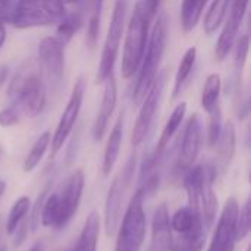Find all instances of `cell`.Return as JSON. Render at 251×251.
Returning <instances> with one entry per match:
<instances>
[{"instance_id": "obj_1", "label": "cell", "mask_w": 251, "mask_h": 251, "mask_svg": "<svg viewBox=\"0 0 251 251\" xmlns=\"http://www.w3.org/2000/svg\"><path fill=\"white\" fill-rule=\"evenodd\" d=\"M84 185L85 175L82 169H76L56 191H50L40 213V225L54 231L65 229L78 212Z\"/></svg>"}, {"instance_id": "obj_2", "label": "cell", "mask_w": 251, "mask_h": 251, "mask_svg": "<svg viewBox=\"0 0 251 251\" xmlns=\"http://www.w3.org/2000/svg\"><path fill=\"white\" fill-rule=\"evenodd\" d=\"M7 97L21 116L37 118L46 106V88L43 84V69L35 59L21 65L7 87Z\"/></svg>"}, {"instance_id": "obj_3", "label": "cell", "mask_w": 251, "mask_h": 251, "mask_svg": "<svg viewBox=\"0 0 251 251\" xmlns=\"http://www.w3.org/2000/svg\"><path fill=\"white\" fill-rule=\"evenodd\" d=\"M213 165H193L184 171V188L188 197V206L196 209L209 231L218 212V197L213 190L216 179Z\"/></svg>"}, {"instance_id": "obj_4", "label": "cell", "mask_w": 251, "mask_h": 251, "mask_svg": "<svg viewBox=\"0 0 251 251\" xmlns=\"http://www.w3.org/2000/svg\"><path fill=\"white\" fill-rule=\"evenodd\" d=\"M166 41H168V19L166 15L162 13L157 16L151 31L149 32L144 57L137 72L138 78L132 94V101L135 106H140V103L147 96L149 90L151 88V85L154 84L159 75V66L165 54Z\"/></svg>"}, {"instance_id": "obj_5", "label": "cell", "mask_w": 251, "mask_h": 251, "mask_svg": "<svg viewBox=\"0 0 251 251\" xmlns=\"http://www.w3.org/2000/svg\"><path fill=\"white\" fill-rule=\"evenodd\" d=\"M151 19L149 18L143 1H137L126 26L125 44H124V54H122V66L121 74L122 78L129 79L132 78L143 62L147 40H149V28Z\"/></svg>"}, {"instance_id": "obj_6", "label": "cell", "mask_w": 251, "mask_h": 251, "mask_svg": "<svg viewBox=\"0 0 251 251\" xmlns=\"http://www.w3.org/2000/svg\"><path fill=\"white\" fill-rule=\"evenodd\" d=\"M169 251H201L206 243L207 229L201 215L191 206L178 209L171 216Z\"/></svg>"}, {"instance_id": "obj_7", "label": "cell", "mask_w": 251, "mask_h": 251, "mask_svg": "<svg viewBox=\"0 0 251 251\" xmlns=\"http://www.w3.org/2000/svg\"><path fill=\"white\" fill-rule=\"evenodd\" d=\"M144 193L137 190L118 226V238L115 251H140L146 238V213H144Z\"/></svg>"}, {"instance_id": "obj_8", "label": "cell", "mask_w": 251, "mask_h": 251, "mask_svg": "<svg viewBox=\"0 0 251 251\" xmlns=\"http://www.w3.org/2000/svg\"><path fill=\"white\" fill-rule=\"evenodd\" d=\"M135 165H137V154L134 151L129 160L126 162L125 168L119 172V175L113 179L112 185L109 187L106 201H104V216H103L104 232L107 237H113L118 231V226L122 218L124 199L132 182Z\"/></svg>"}, {"instance_id": "obj_9", "label": "cell", "mask_w": 251, "mask_h": 251, "mask_svg": "<svg viewBox=\"0 0 251 251\" xmlns=\"http://www.w3.org/2000/svg\"><path fill=\"white\" fill-rule=\"evenodd\" d=\"M126 0H116L109 24V29L106 34L101 57H100V65L97 69L96 75V82L103 84L104 79L113 74V68L119 54V46L121 40L125 31V16H126Z\"/></svg>"}, {"instance_id": "obj_10", "label": "cell", "mask_w": 251, "mask_h": 251, "mask_svg": "<svg viewBox=\"0 0 251 251\" xmlns=\"http://www.w3.org/2000/svg\"><path fill=\"white\" fill-rule=\"evenodd\" d=\"M84 93H85V82H84V78L79 76L72 88V93L69 96V100H68V104L57 122V126H56V131L50 140V159H54L57 156V153L62 150V147L65 146L66 140L69 138L76 121H78V116H79V112H81V107H82V100H84Z\"/></svg>"}, {"instance_id": "obj_11", "label": "cell", "mask_w": 251, "mask_h": 251, "mask_svg": "<svg viewBox=\"0 0 251 251\" xmlns=\"http://www.w3.org/2000/svg\"><path fill=\"white\" fill-rule=\"evenodd\" d=\"M163 85H165V75H157L147 96L140 103V112H138V116H137V121L131 134V143L134 147H138L146 140L147 134L151 129V125L154 122V116L159 107L160 96L163 91Z\"/></svg>"}, {"instance_id": "obj_12", "label": "cell", "mask_w": 251, "mask_h": 251, "mask_svg": "<svg viewBox=\"0 0 251 251\" xmlns=\"http://www.w3.org/2000/svg\"><path fill=\"white\" fill-rule=\"evenodd\" d=\"M240 204L235 197H229L221 212L213 238L207 251H234L237 244V219Z\"/></svg>"}, {"instance_id": "obj_13", "label": "cell", "mask_w": 251, "mask_h": 251, "mask_svg": "<svg viewBox=\"0 0 251 251\" xmlns=\"http://www.w3.org/2000/svg\"><path fill=\"white\" fill-rule=\"evenodd\" d=\"M249 9V0H231L229 4V16L224 24V29L216 43L215 56L219 62L225 60L228 54L232 51L234 44L238 38L240 26L244 21V16Z\"/></svg>"}, {"instance_id": "obj_14", "label": "cell", "mask_w": 251, "mask_h": 251, "mask_svg": "<svg viewBox=\"0 0 251 251\" xmlns=\"http://www.w3.org/2000/svg\"><path fill=\"white\" fill-rule=\"evenodd\" d=\"M38 63L51 81H62L65 74V44L57 37L43 38L38 44Z\"/></svg>"}, {"instance_id": "obj_15", "label": "cell", "mask_w": 251, "mask_h": 251, "mask_svg": "<svg viewBox=\"0 0 251 251\" xmlns=\"http://www.w3.org/2000/svg\"><path fill=\"white\" fill-rule=\"evenodd\" d=\"M203 143V124L199 113H193L185 125L184 135L181 140V147L178 153V166L185 171L193 166L200 154Z\"/></svg>"}, {"instance_id": "obj_16", "label": "cell", "mask_w": 251, "mask_h": 251, "mask_svg": "<svg viewBox=\"0 0 251 251\" xmlns=\"http://www.w3.org/2000/svg\"><path fill=\"white\" fill-rule=\"evenodd\" d=\"M116 103H118V84H116V79L112 74L103 82L101 103H100V109H99V113H97L94 125H93L94 141H101L103 137L106 135L109 121H110V118L116 109Z\"/></svg>"}, {"instance_id": "obj_17", "label": "cell", "mask_w": 251, "mask_h": 251, "mask_svg": "<svg viewBox=\"0 0 251 251\" xmlns=\"http://www.w3.org/2000/svg\"><path fill=\"white\" fill-rule=\"evenodd\" d=\"M51 24H54V21L43 10L40 0H16V12L10 25L25 29L34 26H47Z\"/></svg>"}, {"instance_id": "obj_18", "label": "cell", "mask_w": 251, "mask_h": 251, "mask_svg": "<svg viewBox=\"0 0 251 251\" xmlns=\"http://www.w3.org/2000/svg\"><path fill=\"white\" fill-rule=\"evenodd\" d=\"M171 235V215L166 204H160L153 215L151 240L147 251H169Z\"/></svg>"}, {"instance_id": "obj_19", "label": "cell", "mask_w": 251, "mask_h": 251, "mask_svg": "<svg viewBox=\"0 0 251 251\" xmlns=\"http://www.w3.org/2000/svg\"><path fill=\"white\" fill-rule=\"evenodd\" d=\"M215 147H218V165L215 166V169L216 172H226L237 151V131L232 121L224 124L222 132Z\"/></svg>"}, {"instance_id": "obj_20", "label": "cell", "mask_w": 251, "mask_h": 251, "mask_svg": "<svg viewBox=\"0 0 251 251\" xmlns=\"http://www.w3.org/2000/svg\"><path fill=\"white\" fill-rule=\"evenodd\" d=\"M124 112L119 113L104 147V154H103V163H101V171L104 176H109L110 172L113 171L119 153H121V146H122V138H124Z\"/></svg>"}, {"instance_id": "obj_21", "label": "cell", "mask_w": 251, "mask_h": 251, "mask_svg": "<svg viewBox=\"0 0 251 251\" xmlns=\"http://www.w3.org/2000/svg\"><path fill=\"white\" fill-rule=\"evenodd\" d=\"M100 234V216L97 212H91L81 229V234L72 247L63 251H97Z\"/></svg>"}, {"instance_id": "obj_22", "label": "cell", "mask_w": 251, "mask_h": 251, "mask_svg": "<svg viewBox=\"0 0 251 251\" xmlns=\"http://www.w3.org/2000/svg\"><path fill=\"white\" fill-rule=\"evenodd\" d=\"M187 115V101H181L171 113L163 131H162V135L157 141V146H156V150L153 151V154L159 159L163 157L165 151H166V147L169 146L171 140L174 138V135L176 134V131L179 129L181 124L184 122V118Z\"/></svg>"}, {"instance_id": "obj_23", "label": "cell", "mask_w": 251, "mask_h": 251, "mask_svg": "<svg viewBox=\"0 0 251 251\" xmlns=\"http://www.w3.org/2000/svg\"><path fill=\"white\" fill-rule=\"evenodd\" d=\"M209 0H182L181 3V26L185 34L191 32L203 16V10Z\"/></svg>"}, {"instance_id": "obj_24", "label": "cell", "mask_w": 251, "mask_h": 251, "mask_svg": "<svg viewBox=\"0 0 251 251\" xmlns=\"http://www.w3.org/2000/svg\"><path fill=\"white\" fill-rule=\"evenodd\" d=\"M196 60H197V49L193 46L184 53V56H182V59H181V62L178 65V69H176V74H175L174 90H172V99H176L179 96V93L182 91L184 85L187 84V81H188V78H190V75H191V72L194 69Z\"/></svg>"}, {"instance_id": "obj_25", "label": "cell", "mask_w": 251, "mask_h": 251, "mask_svg": "<svg viewBox=\"0 0 251 251\" xmlns=\"http://www.w3.org/2000/svg\"><path fill=\"white\" fill-rule=\"evenodd\" d=\"M221 91H222V76L218 72L209 74L201 91V107L206 113L215 110V107L219 103Z\"/></svg>"}, {"instance_id": "obj_26", "label": "cell", "mask_w": 251, "mask_h": 251, "mask_svg": "<svg viewBox=\"0 0 251 251\" xmlns=\"http://www.w3.org/2000/svg\"><path fill=\"white\" fill-rule=\"evenodd\" d=\"M231 0H213L203 21V31L207 35H213L224 24Z\"/></svg>"}, {"instance_id": "obj_27", "label": "cell", "mask_w": 251, "mask_h": 251, "mask_svg": "<svg viewBox=\"0 0 251 251\" xmlns=\"http://www.w3.org/2000/svg\"><path fill=\"white\" fill-rule=\"evenodd\" d=\"M50 140H51V135L49 131L43 132L37 140L35 143L32 144L31 150L28 151L25 160H24V172H32L38 165L40 162L43 160L47 149L50 147Z\"/></svg>"}, {"instance_id": "obj_28", "label": "cell", "mask_w": 251, "mask_h": 251, "mask_svg": "<svg viewBox=\"0 0 251 251\" xmlns=\"http://www.w3.org/2000/svg\"><path fill=\"white\" fill-rule=\"evenodd\" d=\"M82 24H84V19H82V15L79 12H74V13H69V15L66 13L59 21L56 37L66 46L72 40V37L79 31Z\"/></svg>"}, {"instance_id": "obj_29", "label": "cell", "mask_w": 251, "mask_h": 251, "mask_svg": "<svg viewBox=\"0 0 251 251\" xmlns=\"http://www.w3.org/2000/svg\"><path fill=\"white\" fill-rule=\"evenodd\" d=\"M29 209H31V201L26 196L19 197L13 203V206L9 210V215L6 218V224H4V229L9 235H13V232L16 231L19 224L26 218Z\"/></svg>"}, {"instance_id": "obj_30", "label": "cell", "mask_w": 251, "mask_h": 251, "mask_svg": "<svg viewBox=\"0 0 251 251\" xmlns=\"http://www.w3.org/2000/svg\"><path fill=\"white\" fill-rule=\"evenodd\" d=\"M235 56H234V63H235V72L240 76L243 74V69L247 63V57H249V50H250V37L247 34L241 35L240 38H237L235 44Z\"/></svg>"}, {"instance_id": "obj_31", "label": "cell", "mask_w": 251, "mask_h": 251, "mask_svg": "<svg viewBox=\"0 0 251 251\" xmlns=\"http://www.w3.org/2000/svg\"><path fill=\"white\" fill-rule=\"evenodd\" d=\"M51 185H53V181H47L46 185L43 187V190L38 193V197L32 206V210H31V216H28V221H29V229L32 232H35L40 226V213H41V209H43V204L49 196V193L51 191Z\"/></svg>"}, {"instance_id": "obj_32", "label": "cell", "mask_w": 251, "mask_h": 251, "mask_svg": "<svg viewBox=\"0 0 251 251\" xmlns=\"http://www.w3.org/2000/svg\"><path fill=\"white\" fill-rule=\"evenodd\" d=\"M251 201L247 199L244 203L243 209L238 212V219H237V243L246 240L250 234L251 228Z\"/></svg>"}, {"instance_id": "obj_33", "label": "cell", "mask_w": 251, "mask_h": 251, "mask_svg": "<svg viewBox=\"0 0 251 251\" xmlns=\"http://www.w3.org/2000/svg\"><path fill=\"white\" fill-rule=\"evenodd\" d=\"M209 115H210V121H209V131H207V143L210 147H215L219 140V135L222 132V128H224L222 112H221L219 106H216L215 110L210 112Z\"/></svg>"}, {"instance_id": "obj_34", "label": "cell", "mask_w": 251, "mask_h": 251, "mask_svg": "<svg viewBox=\"0 0 251 251\" xmlns=\"http://www.w3.org/2000/svg\"><path fill=\"white\" fill-rule=\"evenodd\" d=\"M43 10L54 21L59 22L66 15V3L65 0H40Z\"/></svg>"}, {"instance_id": "obj_35", "label": "cell", "mask_w": 251, "mask_h": 251, "mask_svg": "<svg viewBox=\"0 0 251 251\" xmlns=\"http://www.w3.org/2000/svg\"><path fill=\"white\" fill-rule=\"evenodd\" d=\"M19 121H21V113L18 112V109L13 104L6 106L0 110V126L1 128L13 126L16 124H19Z\"/></svg>"}, {"instance_id": "obj_36", "label": "cell", "mask_w": 251, "mask_h": 251, "mask_svg": "<svg viewBox=\"0 0 251 251\" xmlns=\"http://www.w3.org/2000/svg\"><path fill=\"white\" fill-rule=\"evenodd\" d=\"M16 12V0H0V24H12Z\"/></svg>"}, {"instance_id": "obj_37", "label": "cell", "mask_w": 251, "mask_h": 251, "mask_svg": "<svg viewBox=\"0 0 251 251\" xmlns=\"http://www.w3.org/2000/svg\"><path fill=\"white\" fill-rule=\"evenodd\" d=\"M28 229H29V221H28V216L19 224V226L16 228V231L13 232V246L15 247H19L24 244L26 235H28Z\"/></svg>"}, {"instance_id": "obj_38", "label": "cell", "mask_w": 251, "mask_h": 251, "mask_svg": "<svg viewBox=\"0 0 251 251\" xmlns=\"http://www.w3.org/2000/svg\"><path fill=\"white\" fill-rule=\"evenodd\" d=\"M143 4H144V9L149 15V18L153 21L154 16L157 15V10H159V6H160V0H141Z\"/></svg>"}, {"instance_id": "obj_39", "label": "cell", "mask_w": 251, "mask_h": 251, "mask_svg": "<svg viewBox=\"0 0 251 251\" xmlns=\"http://www.w3.org/2000/svg\"><path fill=\"white\" fill-rule=\"evenodd\" d=\"M4 41H6V28L3 24H0V49L3 47Z\"/></svg>"}, {"instance_id": "obj_40", "label": "cell", "mask_w": 251, "mask_h": 251, "mask_svg": "<svg viewBox=\"0 0 251 251\" xmlns=\"http://www.w3.org/2000/svg\"><path fill=\"white\" fill-rule=\"evenodd\" d=\"M28 251H44V243L43 241H38V243H35L31 249Z\"/></svg>"}, {"instance_id": "obj_41", "label": "cell", "mask_w": 251, "mask_h": 251, "mask_svg": "<svg viewBox=\"0 0 251 251\" xmlns=\"http://www.w3.org/2000/svg\"><path fill=\"white\" fill-rule=\"evenodd\" d=\"M6 76H7V68H0V85H3Z\"/></svg>"}, {"instance_id": "obj_42", "label": "cell", "mask_w": 251, "mask_h": 251, "mask_svg": "<svg viewBox=\"0 0 251 251\" xmlns=\"http://www.w3.org/2000/svg\"><path fill=\"white\" fill-rule=\"evenodd\" d=\"M6 188H7V184H6V181L0 179V199H1V197H3V194L6 193Z\"/></svg>"}, {"instance_id": "obj_43", "label": "cell", "mask_w": 251, "mask_h": 251, "mask_svg": "<svg viewBox=\"0 0 251 251\" xmlns=\"http://www.w3.org/2000/svg\"><path fill=\"white\" fill-rule=\"evenodd\" d=\"M81 0H65V3H69V4H74V3H79Z\"/></svg>"}, {"instance_id": "obj_44", "label": "cell", "mask_w": 251, "mask_h": 251, "mask_svg": "<svg viewBox=\"0 0 251 251\" xmlns=\"http://www.w3.org/2000/svg\"><path fill=\"white\" fill-rule=\"evenodd\" d=\"M0 251H6V249L4 247H0Z\"/></svg>"}, {"instance_id": "obj_45", "label": "cell", "mask_w": 251, "mask_h": 251, "mask_svg": "<svg viewBox=\"0 0 251 251\" xmlns=\"http://www.w3.org/2000/svg\"><path fill=\"white\" fill-rule=\"evenodd\" d=\"M246 251H251V247H249V249H247V250Z\"/></svg>"}, {"instance_id": "obj_46", "label": "cell", "mask_w": 251, "mask_h": 251, "mask_svg": "<svg viewBox=\"0 0 251 251\" xmlns=\"http://www.w3.org/2000/svg\"><path fill=\"white\" fill-rule=\"evenodd\" d=\"M0 157H1V149H0Z\"/></svg>"}, {"instance_id": "obj_47", "label": "cell", "mask_w": 251, "mask_h": 251, "mask_svg": "<svg viewBox=\"0 0 251 251\" xmlns=\"http://www.w3.org/2000/svg\"><path fill=\"white\" fill-rule=\"evenodd\" d=\"M62 251H63V250H62Z\"/></svg>"}]
</instances>
